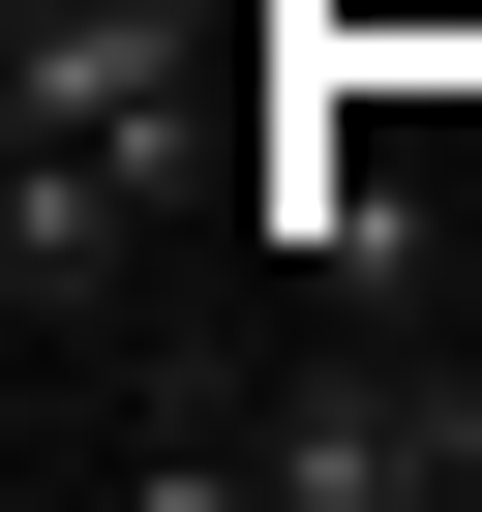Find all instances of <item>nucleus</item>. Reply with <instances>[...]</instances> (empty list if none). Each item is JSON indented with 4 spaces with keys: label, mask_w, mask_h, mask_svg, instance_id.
<instances>
[]
</instances>
